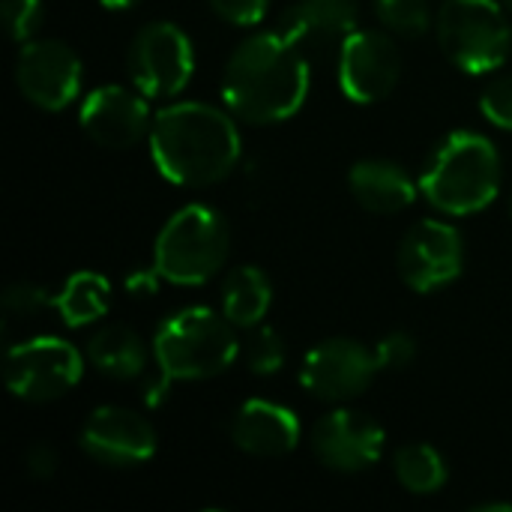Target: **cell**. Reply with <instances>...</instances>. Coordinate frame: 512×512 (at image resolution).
<instances>
[{
	"label": "cell",
	"instance_id": "cell-1",
	"mask_svg": "<svg viewBox=\"0 0 512 512\" xmlns=\"http://www.w3.org/2000/svg\"><path fill=\"white\" fill-rule=\"evenodd\" d=\"M309 96V57L282 33L246 36L222 72V99L234 117L270 126L294 117Z\"/></svg>",
	"mask_w": 512,
	"mask_h": 512
},
{
	"label": "cell",
	"instance_id": "cell-2",
	"mask_svg": "<svg viewBox=\"0 0 512 512\" xmlns=\"http://www.w3.org/2000/svg\"><path fill=\"white\" fill-rule=\"evenodd\" d=\"M150 156L156 171L186 189L225 180L243 153V138L231 114L207 102H174L153 114Z\"/></svg>",
	"mask_w": 512,
	"mask_h": 512
},
{
	"label": "cell",
	"instance_id": "cell-3",
	"mask_svg": "<svg viewBox=\"0 0 512 512\" xmlns=\"http://www.w3.org/2000/svg\"><path fill=\"white\" fill-rule=\"evenodd\" d=\"M501 189L498 147L480 132H450L420 174V192L447 216H471L486 210Z\"/></svg>",
	"mask_w": 512,
	"mask_h": 512
},
{
	"label": "cell",
	"instance_id": "cell-4",
	"mask_svg": "<svg viewBox=\"0 0 512 512\" xmlns=\"http://www.w3.org/2000/svg\"><path fill=\"white\" fill-rule=\"evenodd\" d=\"M237 354V327L207 306H189L168 315L153 336L156 369L171 381H204L222 375Z\"/></svg>",
	"mask_w": 512,
	"mask_h": 512
},
{
	"label": "cell",
	"instance_id": "cell-5",
	"mask_svg": "<svg viewBox=\"0 0 512 512\" xmlns=\"http://www.w3.org/2000/svg\"><path fill=\"white\" fill-rule=\"evenodd\" d=\"M231 231L219 210L207 204L180 207L153 243V267L171 285L192 288L210 282L228 261Z\"/></svg>",
	"mask_w": 512,
	"mask_h": 512
},
{
	"label": "cell",
	"instance_id": "cell-6",
	"mask_svg": "<svg viewBox=\"0 0 512 512\" xmlns=\"http://www.w3.org/2000/svg\"><path fill=\"white\" fill-rule=\"evenodd\" d=\"M441 51L468 75L495 72L512 48V27L495 0H444L435 18Z\"/></svg>",
	"mask_w": 512,
	"mask_h": 512
},
{
	"label": "cell",
	"instance_id": "cell-7",
	"mask_svg": "<svg viewBox=\"0 0 512 512\" xmlns=\"http://www.w3.org/2000/svg\"><path fill=\"white\" fill-rule=\"evenodd\" d=\"M126 72L147 99H174L195 75V48L177 24L150 21L129 42Z\"/></svg>",
	"mask_w": 512,
	"mask_h": 512
},
{
	"label": "cell",
	"instance_id": "cell-8",
	"mask_svg": "<svg viewBox=\"0 0 512 512\" xmlns=\"http://www.w3.org/2000/svg\"><path fill=\"white\" fill-rule=\"evenodd\" d=\"M84 375V357L54 336L27 339L6 351L3 381L15 399L24 402H54L66 396Z\"/></svg>",
	"mask_w": 512,
	"mask_h": 512
},
{
	"label": "cell",
	"instance_id": "cell-9",
	"mask_svg": "<svg viewBox=\"0 0 512 512\" xmlns=\"http://www.w3.org/2000/svg\"><path fill=\"white\" fill-rule=\"evenodd\" d=\"M378 372L381 366L375 348H366L357 339L336 336L306 354L300 366V384L309 396L321 402H351L372 387Z\"/></svg>",
	"mask_w": 512,
	"mask_h": 512
},
{
	"label": "cell",
	"instance_id": "cell-10",
	"mask_svg": "<svg viewBox=\"0 0 512 512\" xmlns=\"http://www.w3.org/2000/svg\"><path fill=\"white\" fill-rule=\"evenodd\" d=\"M399 276L417 294H435L453 285L465 267V240L456 225L420 219L399 246Z\"/></svg>",
	"mask_w": 512,
	"mask_h": 512
},
{
	"label": "cell",
	"instance_id": "cell-11",
	"mask_svg": "<svg viewBox=\"0 0 512 512\" xmlns=\"http://www.w3.org/2000/svg\"><path fill=\"white\" fill-rule=\"evenodd\" d=\"M81 60L63 39H27L15 60L21 96L42 111H63L81 90Z\"/></svg>",
	"mask_w": 512,
	"mask_h": 512
},
{
	"label": "cell",
	"instance_id": "cell-12",
	"mask_svg": "<svg viewBox=\"0 0 512 512\" xmlns=\"http://www.w3.org/2000/svg\"><path fill=\"white\" fill-rule=\"evenodd\" d=\"M402 78V54L393 36L354 30L339 51V87L357 105L387 99Z\"/></svg>",
	"mask_w": 512,
	"mask_h": 512
},
{
	"label": "cell",
	"instance_id": "cell-13",
	"mask_svg": "<svg viewBox=\"0 0 512 512\" xmlns=\"http://www.w3.org/2000/svg\"><path fill=\"white\" fill-rule=\"evenodd\" d=\"M384 441V426L375 417L351 408H336L324 414L312 429L315 459L336 474L369 471L381 459Z\"/></svg>",
	"mask_w": 512,
	"mask_h": 512
},
{
	"label": "cell",
	"instance_id": "cell-14",
	"mask_svg": "<svg viewBox=\"0 0 512 512\" xmlns=\"http://www.w3.org/2000/svg\"><path fill=\"white\" fill-rule=\"evenodd\" d=\"M81 450L105 468H138L156 456V429L129 408L102 405L81 429Z\"/></svg>",
	"mask_w": 512,
	"mask_h": 512
},
{
	"label": "cell",
	"instance_id": "cell-15",
	"mask_svg": "<svg viewBox=\"0 0 512 512\" xmlns=\"http://www.w3.org/2000/svg\"><path fill=\"white\" fill-rule=\"evenodd\" d=\"M81 129L84 135L108 150H129L144 135H150L153 117L147 108V96L138 87L105 84L96 87L81 105Z\"/></svg>",
	"mask_w": 512,
	"mask_h": 512
},
{
	"label": "cell",
	"instance_id": "cell-16",
	"mask_svg": "<svg viewBox=\"0 0 512 512\" xmlns=\"http://www.w3.org/2000/svg\"><path fill=\"white\" fill-rule=\"evenodd\" d=\"M357 30V0H297L282 15V33L309 57H339Z\"/></svg>",
	"mask_w": 512,
	"mask_h": 512
},
{
	"label": "cell",
	"instance_id": "cell-17",
	"mask_svg": "<svg viewBox=\"0 0 512 512\" xmlns=\"http://www.w3.org/2000/svg\"><path fill=\"white\" fill-rule=\"evenodd\" d=\"M234 444L258 459H282L300 444V420L291 408L270 399H249L231 423Z\"/></svg>",
	"mask_w": 512,
	"mask_h": 512
},
{
	"label": "cell",
	"instance_id": "cell-18",
	"mask_svg": "<svg viewBox=\"0 0 512 512\" xmlns=\"http://www.w3.org/2000/svg\"><path fill=\"white\" fill-rule=\"evenodd\" d=\"M348 186L354 201L369 210V213H402L414 204L420 183L411 180V174L390 162V159H363L351 168L348 174Z\"/></svg>",
	"mask_w": 512,
	"mask_h": 512
},
{
	"label": "cell",
	"instance_id": "cell-19",
	"mask_svg": "<svg viewBox=\"0 0 512 512\" xmlns=\"http://www.w3.org/2000/svg\"><path fill=\"white\" fill-rule=\"evenodd\" d=\"M87 360L90 366L114 381H138L147 375V345L144 339L123 327V324H108L102 330H96V336L87 342Z\"/></svg>",
	"mask_w": 512,
	"mask_h": 512
},
{
	"label": "cell",
	"instance_id": "cell-20",
	"mask_svg": "<svg viewBox=\"0 0 512 512\" xmlns=\"http://www.w3.org/2000/svg\"><path fill=\"white\" fill-rule=\"evenodd\" d=\"M273 303V285L261 267H234L222 282V315L243 330L258 327Z\"/></svg>",
	"mask_w": 512,
	"mask_h": 512
},
{
	"label": "cell",
	"instance_id": "cell-21",
	"mask_svg": "<svg viewBox=\"0 0 512 512\" xmlns=\"http://www.w3.org/2000/svg\"><path fill=\"white\" fill-rule=\"evenodd\" d=\"M54 309L60 312L66 327L96 324L111 309V282L93 270L72 273L60 288V294L54 297Z\"/></svg>",
	"mask_w": 512,
	"mask_h": 512
},
{
	"label": "cell",
	"instance_id": "cell-22",
	"mask_svg": "<svg viewBox=\"0 0 512 512\" xmlns=\"http://www.w3.org/2000/svg\"><path fill=\"white\" fill-rule=\"evenodd\" d=\"M393 471L402 489H408L411 495H435L447 486V477H450L444 456L429 444L399 447L393 459Z\"/></svg>",
	"mask_w": 512,
	"mask_h": 512
},
{
	"label": "cell",
	"instance_id": "cell-23",
	"mask_svg": "<svg viewBox=\"0 0 512 512\" xmlns=\"http://www.w3.org/2000/svg\"><path fill=\"white\" fill-rule=\"evenodd\" d=\"M378 18L384 27L396 36L417 39L432 24V6L429 0H375Z\"/></svg>",
	"mask_w": 512,
	"mask_h": 512
},
{
	"label": "cell",
	"instance_id": "cell-24",
	"mask_svg": "<svg viewBox=\"0 0 512 512\" xmlns=\"http://www.w3.org/2000/svg\"><path fill=\"white\" fill-rule=\"evenodd\" d=\"M246 366L255 375H276L285 366V342L273 327H252V336L246 342Z\"/></svg>",
	"mask_w": 512,
	"mask_h": 512
},
{
	"label": "cell",
	"instance_id": "cell-25",
	"mask_svg": "<svg viewBox=\"0 0 512 512\" xmlns=\"http://www.w3.org/2000/svg\"><path fill=\"white\" fill-rule=\"evenodd\" d=\"M480 111L492 126L512 132V75H498L483 87Z\"/></svg>",
	"mask_w": 512,
	"mask_h": 512
},
{
	"label": "cell",
	"instance_id": "cell-26",
	"mask_svg": "<svg viewBox=\"0 0 512 512\" xmlns=\"http://www.w3.org/2000/svg\"><path fill=\"white\" fill-rule=\"evenodd\" d=\"M6 30L15 42L33 39L42 24V0H3Z\"/></svg>",
	"mask_w": 512,
	"mask_h": 512
},
{
	"label": "cell",
	"instance_id": "cell-27",
	"mask_svg": "<svg viewBox=\"0 0 512 512\" xmlns=\"http://www.w3.org/2000/svg\"><path fill=\"white\" fill-rule=\"evenodd\" d=\"M375 357H378V366L381 372H399V369H408L417 357V342L411 333H387L378 345H375Z\"/></svg>",
	"mask_w": 512,
	"mask_h": 512
},
{
	"label": "cell",
	"instance_id": "cell-28",
	"mask_svg": "<svg viewBox=\"0 0 512 512\" xmlns=\"http://www.w3.org/2000/svg\"><path fill=\"white\" fill-rule=\"evenodd\" d=\"M48 303H54L51 294L45 288L33 285V282H15V285H9L3 291V309L9 315H36Z\"/></svg>",
	"mask_w": 512,
	"mask_h": 512
},
{
	"label": "cell",
	"instance_id": "cell-29",
	"mask_svg": "<svg viewBox=\"0 0 512 512\" xmlns=\"http://www.w3.org/2000/svg\"><path fill=\"white\" fill-rule=\"evenodd\" d=\"M207 3L222 21H228L234 27L261 24L267 15V6H270V0H207Z\"/></svg>",
	"mask_w": 512,
	"mask_h": 512
},
{
	"label": "cell",
	"instance_id": "cell-30",
	"mask_svg": "<svg viewBox=\"0 0 512 512\" xmlns=\"http://www.w3.org/2000/svg\"><path fill=\"white\" fill-rule=\"evenodd\" d=\"M24 468H27L30 477L48 480V477H54V471H57V453H54L48 444H33V447H27V453H24Z\"/></svg>",
	"mask_w": 512,
	"mask_h": 512
},
{
	"label": "cell",
	"instance_id": "cell-31",
	"mask_svg": "<svg viewBox=\"0 0 512 512\" xmlns=\"http://www.w3.org/2000/svg\"><path fill=\"white\" fill-rule=\"evenodd\" d=\"M159 282H162V276H159L156 267H150V270H132L126 276V291L132 297H150V294L159 291Z\"/></svg>",
	"mask_w": 512,
	"mask_h": 512
},
{
	"label": "cell",
	"instance_id": "cell-32",
	"mask_svg": "<svg viewBox=\"0 0 512 512\" xmlns=\"http://www.w3.org/2000/svg\"><path fill=\"white\" fill-rule=\"evenodd\" d=\"M474 512H512L510 501H492V504H477Z\"/></svg>",
	"mask_w": 512,
	"mask_h": 512
},
{
	"label": "cell",
	"instance_id": "cell-33",
	"mask_svg": "<svg viewBox=\"0 0 512 512\" xmlns=\"http://www.w3.org/2000/svg\"><path fill=\"white\" fill-rule=\"evenodd\" d=\"M105 9H111V12H126V9H132L138 0H99Z\"/></svg>",
	"mask_w": 512,
	"mask_h": 512
},
{
	"label": "cell",
	"instance_id": "cell-34",
	"mask_svg": "<svg viewBox=\"0 0 512 512\" xmlns=\"http://www.w3.org/2000/svg\"><path fill=\"white\" fill-rule=\"evenodd\" d=\"M507 6H510V9H512V0H507Z\"/></svg>",
	"mask_w": 512,
	"mask_h": 512
},
{
	"label": "cell",
	"instance_id": "cell-35",
	"mask_svg": "<svg viewBox=\"0 0 512 512\" xmlns=\"http://www.w3.org/2000/svg\"><path fill=\"white\" fill-rule=\"evenodd\" d=\"M510 213H512V195H510Z\"/></svg>",
	"mask_w": 512,
	"mask_h": 512
}]
</instances>
